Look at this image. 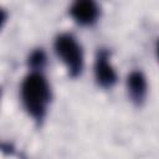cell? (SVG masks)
<instances>
[{"label":"cell","instance_id":"obj_7","mask_svg":"<svg viewBox=\"0 0 159 159\" xmlns=\"http://www.w3.org/2000/svg\"><path fill=\"white\" fill-rule=\"evenodd\" d=\"M4 21H5V12H4V11L0 9V27L2 26Z\"/></svg>","mask_w":159,"mask_h":159},{"label":"cell","instance_id":"obj_6","mask_svg":"<svg viewBox=\"0 0 159 159\" xmlns=\"http://www.w3.org/2000/svg\"><path fill=\"white\" fill-rule=\"evenodd\" d=\"M45 62V55L42 51H36L30 57V63L32 67H41Z\"/></svg>","mask_w":159,"mask_h":159},{"label":"cell","instance_id":"obj_2","mask_svg":"<svg viewBox=\"0 0 159 159\" xmlns=\"http://www.w3.org/2000/svg\"><path fill=\"white\" fill-rule=\"evenodd\" d=\"M55 48L57 55L62 58L68 71L76 76L81 72L82 68V51L77 41L70 35H61L55 42Z\"/></svg>","mask_w":159,"mask_h":159},{"label":"cell","instance_id":"obj_3","mask_svg":"<svg viewBox=\"0 0 159 159\" xmlns=\"http://www.w3.org/2000/svg\"><path fill=\"white\" fill-rule=\"evenodd\" d=\"M71 14L73 19L83 25L92 24L98 16V7L93 1H77L71 7Z\"/></svg>","mask_w":159,"mask_h":159},{"label":"cell","instance_id":"obj_1","mask_svg":"<svg viewBox=\"0 0 159 159\" xmlns=\"http://www.w3.org/2000/svg\"><path fill=\"white\" fill-rule=\"evenodd\" d=\"M21 92L27 111L34 117L41 118L50 101V88L46 80L39 73H32L24 81Z\"/></svg>","mask_w":159,"mask_h":159},{"label":"cell","instance_id":"obj_5","mask_svg":"<svg viewBox=\"0 0 159 159\" xmlns=\"http://www.w3.org/2000/svg\"><path fill=\"white\" fill-rule=\"evenodd\" d=\"M147 88V83H145V78L140 72H133L129 75L128 77V89L130 93V97L139 102L144 98L145 94V89Z\"/></svg>","mask_w":159,"mask_h":159},{"label":"cell","instance_id":"obj_4","mask_svg":"<svg viewBox=\"0 0 159 159\" xmlns=\"http://www.w3.org/2000/svg\"><path fill=\"white\" fill-rule=\"evenodd\" d=\"M96 78L104 87L112 86L116 81V72L108 62V55L106 52H101L96 61Z\"/></svg>","mask_w":159,"mask_h":159}]
</instances>
